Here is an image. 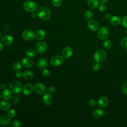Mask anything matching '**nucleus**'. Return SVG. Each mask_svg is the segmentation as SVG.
<instances>
[{"mask_svg":"<svg viewBox=\"0 0 127 127\" xmlns=\"http://www.w3.org/2000/svg\"><path fill=\"white\" fill-rule=\"evenodd\" d=\"M37 13L39 18L43 20H48L51 16L50 10L47 7L45 6L39 7L37 10Z\"/></svg>","mask_w":127,"mask_h":127,"instance_id":"nucleus-1","label":"nucleus"},{"mask_svg":"<svg viewBox=\"0 0 127 127\" xmlns=\"http://www.w3.org/2000/svg\"><path fill=\"white\" fill-rule=\"evenodd\" d=\"M11 90L14 94H18L22 92L23 90L22 84L17 80H12L9 84Z\"/></svg>","mask_w":127,"mask_h":127,"instance_id":"nucleus-2","label":"nucleus"},{"mask_svg":"<svg viewBox=\"0 0 127 127\" xmlns=\"http://www.w3.org/2000/svg\"><path fill=\"white\" fill-rule=\"evenodd\" d=\"M23 7L25 11L30 12H34L37 9V4L32 0L26 1L24 3Z\"/></svg>","mask_w":127,"mask_h":127,"instance_id":"nucleus-3","label":"nucleus"},{"mask_svg":"<svg viewBox=\"0 0 127 127\" xmlns=\"http://www.w3.org/2000/svg\"><path fill=\"white\" fill-rule=\"evenodd\" d=\"M107 57V54L106 52L103 50L100 49L96 51L93 56V58L95 61L100 63L105 60Z\"/></svg>","mask_w":127,"mask_h":127,"instance_id":"nucleus-4","label":"nucleus"},{"mask_svg":"<svg viewBox=\"0 0 127 127\" xmlns=\"http://www.w3.org/2000/svg\"><path fill=\"white\" fill-rule=\"evenodd\" d=\"M97 35L100 39L102 40H106L109 35V30L106 27H102L99 29Z\"/></svg>","mask_w":127,"mask_h":127,"instance_id":"nucleus-5","label":"nucleus"},{"mask_svg":"<svg viewBox=\"0 0 127 127\" xmlns=\"http://www.w3.org/2000/svg\"><path fill=\"white\" fill-rule=\"evenodd\" d=\"M64 61V58L61 55L54 56L50 60L51 64L56 66L61 65L63 64Z\"/></svg>","mask_w":127,"mask_h":127,"instance_id":"nucleus-6","label":"nucleus"},{"mask_svg":"<svg viewBox=\"0 0 127 127\" xmlns=\"http://www.w3.org/2000/svg\"><path fill=\"white\" fill-rule=\"evenodd\" d=\"M22 38L26 41H33L35 38L34 32L30 30H25L22 33Z\"/></svg>","mask_w":127,"mask_h":127,"instance_id":"nucleus-7","label":"nucleus"},{"mask_svg":"<svg viewBox=\"0 0 127 127\" xmlns=\"http://www.w3.org/2000/svg\"><path fill=\"white\" fill-rule=\"evenodd\" d=\"M47 46L44 42H39L35 46V51L37 54L43 53L47 49Z\"/></svg>","mask_w":127,"mask_h":127,"instance_id":"nucleus-8","label":"nucleus"},{"mask_svg":"<svg viewBox=\"0 0 127 127\" xmlns=\"http://www.w3.org/2000/svg\"><path fill=\"white\" fill-rule=\"evenodd\" d=\"M34 89L35 92L39 95H42L44 94L46 92V90L45 85L43 83L40 82L36 83L34 86Z\"/></svg>","mask_w":127,"mask_h":127,"instance_id":"nucleus-9","label":"nucleus"},{"mask_svg":"<svg viewBox=\"0 0 127 127\" xmlns=\"http://www.w3.org/2000/svg\"><path fill=\"white\" fill-rule=\"evenodd\" d=\"M87 26L91 31H96L98 29L99 25L96 20L94 19H91L89 20L88 22Z\"/></svg>","mask_w":127,"mask_h":127,"instance_id":"nucleus-10","label":"nucleus"},{"mask_svg":"<svg viewBox=\"0 0 127 127\" xmlns=\"http://www.w3.org/2000/svg\"><path fill=\"white\" fill-rule=\"evenodd\" d=\"M109 103V100L107 97L105 96H101L98 101V105L102 108L106 107Z\"/></svg>","mask_w":127,"mask_h":127,"instance_id":"nucleus-11","label":"nucleus"},{"mask_svg":"<svg viewBox=\"0 0 127 127\" xmlns=\"http://www.w3.org/2000/svg\"><path fill=\"white\" fill-rule=\"evenodd\" d=\"M43 103L46 105H51L53 102V98L52 95L49 93H46L42 98Z\"/></svg>","mask_w":127,"mask_h":127,"instance_id":"nucleus-12","label":"nucleus"},{"mask_svg":"<svg viewBox=\"0 0 127 127\" xmlns=\"http://www.w3.org/2000/svg\"><path fill=\"white\" fill-rule=\"evenodd\" d=\"M73 54L72 49L70 47H65L62 51V55L64 58L65 59H68L70 58Z\"/></svg>","mask_w":127,"mask_h":127,"instance_id":"nucleus-13","label":"nucleus"},{"mask_svg":"<svg viewBox=\"0 0 127 127\" xmlns=\"http://www.w3.org/2000/svg\"><path fill=\"white\" fill-rule=\"evenodd\" d=\"M22 65L25 68H31L33 65V61L29 58H24L21 61Z\"/></svg>","mask_w":127,"mask_h":127,"instance_id":"nucleus-14","label":"nucleus"},{"mask_svg":"<svg viewBox=\"0 0 127 127\" xmlns=\"http://www.w3.org/2000/svg\"><path fill=\"white\" fill-rule=\"evenodd\" d=\"M33 90V86L30 83H28L26 84L23 88V93L26 95H28L31 93Z\"/></svg>","mask_w":127,"mask_h":127,"instance_id":"nucleus-15","label":"nucleus"},{"mask_svg":"<svg viewBox=\"0 0 127 127\" xmlns=\"http://www.w3.org/2000/svg\"><path fill=\"white\" fill-rule=\"evenodd\" d=\"M47 64L48 62L47 60L45 58H41L38 61L37 66L38 68L40 69H44L47 67Z\"/></svg>","mask_w":127,"mask_h":127,"instance_id":"nucleus-16","label":"nucleus"},{"mask_svg":"<svg viewBox=\"0 0 127 127\" xmlns=\"http://www.w3.org/2000/svg\"><path fill=\"white\" fill-rule=\"evenodd\" d=\"M2 43L3 44L8 46L12 44L13 42V38L10 35H5L2 38Z\"/></svg>","mask_w":127,"mask_h":127,"instance_id":"nucleus-17","label":"nucleus"},{"mask_svg":"<svg viewBox=\"0 0 127 127\" xmlns=\"http://www.w3.org/2000/svg\"><path fill=\"white\" fill-rule=\"evenodd\" d=\"M10 118L6 115L1 116L0 117V124L4 126L8 125L11 122Z\"/></svg>","mask_w":127,"mask_h":127,"instance_id":"nucleus-18","label":"nucleus"},{"mask_svg":"<svg viewBox=\"0 0 127 127\" xmlns=\"http://www.w3.org/2000/svg\"><path fill=\"white\" fill-rule=\"evenodd\" d=\"M12 96V93L8 89H5L2 93V98L5 100H9L11 99Z\"/></svg>","mask_w":127,"mask_h":127,"instance_id":"nucleus-19","label":"nucleus"},{"mask_svg":"<svg viewBox=\"0 0 127 127\" xmlns=\"http://www.w3.org/2000/svg\"><path fill=\"white\" fill-rule=\"evenodd\" d=\"M121 20H122L119 16L117 15H115L111 17L110 23L112 25L118 26L121 23Z\"/></svg>","mask_w":127,"mask_h":127,"instance_id":"nucleus-20","label":"nucleus"},{"mask_svg":"<svg viewBox=\"0 0 127 127\" xmlns=\"http://www.w3.org/2000/svg\"><path fill=\"white\" fill-rule=\"evenodd\" d=\"M87 6L92 9L97 8L99 5V0H87Z\"/></svg>","mask_w":127,"mask_h":127,"instance_id":"nucleus-21","label":"nucleus"},{"mask_svg":"<svg viewBox=\"0 0 127 127\" xmlns=\"http://www.w3.org/2000/svg\"><path fill=\"white\" fill-rule=\"evenodd\" d=\"M45 36H46V32L44 30H42V29L38 30L35 34L36 39L39 41L44 39Z\"/></svg>","mask_w":127,"mask_h":127,"instance_id":"nucleus-22","label":"nucleus"},{"mask_svg":"<svg viewBox=\"0 0 127 127\" xmlns=\"http://www.w3.org/2000/svg\"><path fill=\"white\" fill-rule=\"evenodd\" d=\"M22 76L25 79L30 80L33 78L34 76V74L32 71L27 70H25L22 73Z\"/></svg>","mask_w":127,"mask_h":127,"instance_id":"nucleus-23","label":"nucleus"},{"mask_svg":"<svg viewBox=\"0 0 127 127\" xmlns=\"http://www.w3.org/2000/svg\"><path fill=\"white\" fill-rule=\"evenodd\" d=\"M10 108V104L6 101H2L0 102V109L2 111H7Z\"/></svg>","mask_w":127,"mask_h":127,"instance_id":"nucleus-24","label":"nucleus"},{"mask_svg":"<svg viewBox=\"0 0 127 127\" xmlns=\"http://www.w3.org/2000/svg\"><path fill=\"white\" fill-rule=\"evenodd\" d=\"M104 115V111L102 109H97L95 110L93 113V116L94 118L96 119H99L102 117Z\"/></svg>","mask_w":127,"mask_h":127,"instance_id":"nucleus-25","label":"nucleus"},{"mask_svg":"<svg viewBox=\"0 0 127 127\" xmlns=\"http://www.w3.org/2000/svg\"><path fill=\"white\" fill-rule=\"evenodd\" d=\"M25 54L27 56H28L29 58H32L35 56L36 53L35 51H34L32 48H28L26 50Z\"/></svg>","mask_w":127,"mask_h":127,"instance_id":"nucleus-26","label":"nucleus"},{"mask_svg":"<svg viewBox=\"0 0 127 127\" xmlns=\"http://www.w3.org/2000/svg\"><path fill=\"white\" fill-rule=\"evenodd\" d=\"M84 17L86 20H90L93 17V13L91 10H86L84 14Z\"/></svg>","mask_w":127,"mask_h":127,"instance_id":"nucleus-27","label":"nucleus"},{"mask_svg":"<svg viewBox=\"0 0 127 127\" xmlns=\"http://www.w3.org/2000/svg\"><path fill=\"white\" fill-rule=\"evenodd\" d=\"M21 64L19 62H15L12 65L13 70L16 71L19 70L21 69Z\"/></svg>","mask_w":127,"mask_h":127,"instance_id":"nucleus-28","label":"nucleus"},{"mask_svg":"<svg viewBox=\"0 0 127 127\" xmlns=\"http://www.w3.org/2000/svg\"><path fill=\"white\" fill-rule=\"evenodd\" d=\"M103 46L104 48H105L106 49H110L111 48L112 46V43L111 41L107 40L104 42L103 44Z\"/></svg>","mask_w":127,"mask_h":127,"instance_id":"nucleus-29","label":"nucleus"},{"mask_svg":"<svg viewBox=\"0 0 127 127\" xmlns=\"http://www.w3.org/2000/svg\"><path fill=\"white\" fill-rule=\"evenodd\" d=\"M63 0H52V4L55 7L60 6L62 3Z\"/></svg>","mask_w":127,"mask_h":127,"instance_id":"nucleus-30","label":"nucleus"},{"mask_svg":"<svg viewBox=\"0 0 127 127\" xmlns=\"http://www.w3.org/2000/svg\"><path fill=\"white\" fill-rule=\"evenodd\" d=\"M19 100H20L19 97L17 95H15V96H13V98H12L11 103L14 105H16L19 103Z\"/></svg>","mask_w":127,"mask_h":127,"instance_id":"nucleus-31","label":"nucleus"},{"mask_svg":"<svg viewBox=\"0 0 127 127\" xmlns=\"http://www.w3.org/2000/svg\"><path fill=\"white\" fill-rule=\"evenodd\" d=\"M16 112L13 109H10L8 112V116L10 118H13L15 116Z\"/></svg>","mask_w":127,"mask_h":127,"instance_id":"nucleus-32","label":"nucleus"},{"mask_svg":"<svg viewBox=\"0 0 127 127\" xmlns=\"http://www.w3.org/2000/svg\"><path fill=\"white\" fill-rule=\"evenodd\" d=\"M121 43L123 48L125 49H127V37L123 38L121 40Z\"/></svg>","mask_w":127,"mask_h":127,"instance_id":"nucleus-33","label":"nucleus"},{"mask_svg":"<svg viewBox=\"0 0 127 127\" xmlns=\"http://www.w3.org/2000/svg\"><path fill=\"white\" fill-rule=\"evenodd\" d=\"M88 105L90 107L94 108L97 105V103L96 102V101L93 99H90L88 101Z\"/></svg>","mask_w":127,"mask_h":127,"instance_id":"nucleus-34","label":"nucleus"},{"mask_svg":"<svg viewBox=\"0 0 127 127\" xmlns=\"http://www.w3.org/2000/svg\"><path fill=\"white\" fill-rule=\"evenodd\" d=\"M121 22H122V25L124 27L127 28V15H125L123 17L121 20Z\"/></svg>","mask_w":127,"mask_h":127,"instance_id":"nucleus-35","label":"nucleus"},{"mask_svg":"<svg viewBox=\"0 0 127 127\" xmlns=\"http://www.w3.org/2000/svg\"><path fill=\"white\" fill-rule=\"evenodd\" d=\"M92 68L94 70H98L100 68V64L98 62H95L92 64Z\"/></svg>","mask_w":127,"mask_h":127,"instance_id":"nucleus-36","label":"nucleus"},{"mask_svg":"<svg viewBox=\"0 0 127 127\" xmlns=\"http://www.w3.org/2000/svg\"><path fill=\"white\" fill-rule=\"evenodd\" d=\"M98 8L100 11H104L106 9V6L105 3H101L98 5Z\"/></svg>","mask_w":127,"mask_h":127,"instance_id":"nucleus-37","label":"nucleus"},{"mask_svg":"<svg viewBox=\"0 0 127 127\" xmlns=\"http://www.w3.org/2000/svg\"><path fill=\"white\" fill-rule=\"evenodd\" d=\"M42 74L43 75V76L44 77H49L50 75V71L48 70V69H45L43 70L42 72Z\"/></svg>","mask_w":127,"mask_h":127,"instance_id":"nucleus-38","label":"nucleus"},{"mask_svg":"<svg viewBox=\"0 0 127 127\" xmlns=\"http://www.w3.org/2000/svg\"><path fill=\"white\" fill-rule=\"evenodd\" d=\"M21 126V123L18 120H15L12 123V127H20Z\"/></svg>","mask_w":127,"mask_h":127,"instance_id":"nucleus-39","label":"nucleus"},{"mask_svg":"<svg viewBox=\"0 0 127 127\" xmlns=\"http://www.w3.org/2000/svg\"><path fill=\"white\" fill-rule=\"evenodd\" d=\"M122 90L124 94L127 95V83H125L123 85L122 88Z\"/></svg>","mask_w":127,"mask_h":127,"instance_id":"nucleus-40","label":"nucleus"},{"mask_svg":"<svg viewBox=\"0 0 127 127\" xmlns=\"http://www.w3.org/2000/svg\"><path fill=\"white\" fill-rule=\"evenodd\" d=\"M104 16V18H105L106 19H110L111 17V14H110L109 13H108V12H107V13H105Z\"/></svg>","mask_w":127,"mask_h":127,"instance_id":"nucleus-41","label":"nucleus"},{"mask_svg":"<svg viewBox=\"0 0 127 127\" xmlns=\"http://www.w3.org/2000/svg\"><path fill=\"white\" fill-rule=\"evenodd\" d=\"M15 76L16 77H18V78H19L20 77H21L22 76V73L21 71H19V70L18 71H17L15 73Z\"/></svg>","mask_w":127,"mask_h":127,"instance_id":"nucleus-42","label":"nucleus"},{"mask_svg":"<svg viewBox=\"0 0 127 127\" xmlns=\"http://www.w3.org/2000/svg\"><path fill=\"white\" fill-rule=\"evenodd\" d=\"M31 16H32V17L33 18H36L38 16L37 13V12H33L32 14H31Z\"/></svg>","mask_w":127,"mask_h":127,"instance_id":"nucleus-43","label":"nucleus"},{"mask_svg":"<svg viewBox=\"0 0 127 127\" xmlns=\"http://www.w3.org/2000/svg\"><path fill=\"white\" fill-rule=\"evenodd\" d=\"M48 91L50 92H54L55 91V88L53 87H50L48 89Z\"/></svg>","mask_w":127,"mask_h":127,"instance_id":"nucleus-44","label":"nucleus"},{"mask_svg":"<svg viewBox=\"0 0 127 127\" xmlns=\"http://www.w3.org/2000/svg\"><path fill=\"white\" fill-rule=\"evenodd\" d=\"M5 87H6L5 85L4 84H3V83L1 84L0 85V88L1 89H2V90L5 89Z\"/></svg>","mask_w":127,"mask_h":127,"instance_id":"nucleus-45","label":"nucleus"},{"mask_svg":"<svg viewBox=\"0 0 127 127\" xmlns=\"http://www.w3.org/2000/svg\"><path fill=\"white\" fill-rule=\"evenodd\" d=\"M99 1L100 3H106L109 1V0H98Z\"/></svg>","mask_w":127,"mask_h":127,"instance_id":"nucleus-46","label":"nucleus"},{"mask_svg":"<svg viewBox=\"0 0 127 127\" xmlns=\"http://www.w3.org/2000/svg\"><path fill=\"white\" fill-rule=\"evenodd\" d=\"M3 49V44L0 42V51H1Z\"/></svg>","mask_w":127,"mask_h":127,"instance_id":"nucleus-47","label":"nucleus"},{"mask_svg":"<svg viewBox=\"0 0 127 127\" xmlns=\"http://www.w3.org/2000/svg\"><path fill=\"white\" fill-rule=\"evenodd\" d=\"M1 98V94H0V100Z\"/></svg>","mask_w":127,"mask_h":127,"instance_id":"nucleus-48","label":"nucleus"},{"mask_svg":"<svg viewBox=\"0 0 127 127\" xmlns=\"http://www.w3.org/2000/svg\"><path fill=\"white\" fill-rule=\"evenodd\" d=\"M0 39H1V33H0Z\"/></svg>","mask_w":127,"mask_h":127,"instance_id":"nucleus-49","label":"nucleus"},{"mask_svg":"<svg viewBox=\"0 0 127 127\" xmlns=\"http://www.w3.org/2000/svg\"><path fill=\"white\" fill-rule=\"evenodd\" d=\"M126 33L127 34V29H126Z\"/></svg>","mask_w":127,"mask_h":127,"instance_id":"nucleus-50","label":"nucleus"},{"mask_svg":"<svg viewBox=\"0 0 127 127\" xmlns=\"http://www.w3.org/2000/svg\"></svg>","mask_w":127,"mask_h":127,"instance_id":"nucleus-51","label":"nucleus"}]
</instances>
